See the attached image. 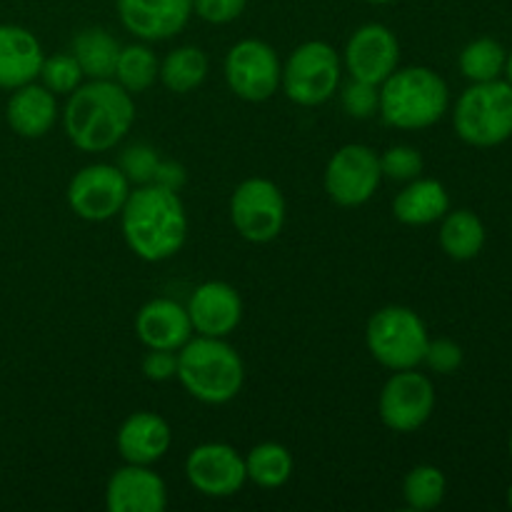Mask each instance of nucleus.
I'll return each instance as SVG.
<instances>
[{
    "label": "nucleus",
    "instance_id": "obj_29",
    "mask_svg": "<svg viewBox=\"0 0 512 512\" xmlns=\"http://www.w3.org/2000/svg\"><path fill=\"white\" fill-rule=\"evenodd\" d=\"M448 493L445 473L435 465H415L403 480V500L410 510H433L438 508Z\"/></svg>",
    "mask_w": 512,
    "mask_h": 512
},
{
    "label": "nucleus",
    "instance_id": "obj_25",
    "mask_svg": "<svg viewBox=\"0 0 512 512\" xmlns=\"http://www.w3.org/2000/svg\"><path fill=\"white\" fill-rule=\"evenodd\" d=\"M208 55L195 45H180L160 60L158 80L175 95L193 93L208 78Z\"/></svg>",
    "mask_w": 512,
    "mask_h": 512
},
{
    "label": "nucleus",
    "instance_id": "obj_28",
    "mask_svg": "<svg viewBox=\"0 0 512 512\" xmlns=\"http://www.w3.org/2000/svg\"><path fill=\"white\" fill-rule=\"evenodd\" d=\"M505 53L503 45L495 38H478L470 40L463 50H460L458 68L470 83H488V80L503 78L505 73Z\"/></svg>",
    "mask_w": 512,
    "mask_h": 512
},
{
    "label": "nucleus",
    "instance_id": "obj_35",
    "mask_svg": "<svg viewBox=\"0 0 512 512\" xmlns=\"http://www.w3.org/2000/svg\"><path fill=\"white\" fill-rule=\"evenodd\" d=\"M248 0H193V15L210 25H228L245 13Z\"/></svg>",
    "mask_w": 512,
    "mask_h": 512
},
{
    "label": "nucleus",
    "instance_id": "obj_20",
    "mask_svg": "<svg viewBox=\"0 0 512 512\" xmlns=\"http://www.w3.org/2000/svg\"><path fill=\"white\" fill-rule=\"evenodd\" d=\"M43 45L23 25H0V88L15 90L38 80L43 65Z\"/></svg>",
    "mask_w": 512,
    "mask_h": 512
},
{
    "label": "nucleus",
    "instance_id": "obj_30",
    "mask_svg": "<svg viewBox=\"0 0 512 512\" xmlns=\"http://www.w3.org/2000/svg\"><path fill=\"white\" fill-rule=\"evenodd\" d=\"M38 78L53 95H70L78 85H83L85 75L73 53H58L43 58Z\"/></svg>",
    "mask_w": 512,
    "mask_h": 512
},
{
    "label": "nucleus",
    "instance_id": "obj_19",
    "mask_svg": "<svg viewBox=\"0 0 512 512\" xmlns=\"http://www.w3.org/2000/svg\"><path fill=\"white\" fill-rule=\"evenodd\" d=\"M135 333L148 350H180L193 338L188 308L170 298L148 300L135 315Z\"/></svg>",
    "mask_w": 512,
    "mask_h": 512
},
{
    "label": "nucleus",
    "instance_id": "obj_1",
    "mask_svg": "<svg viewBox=\"0 0 512 512\" xmlns=\"http://www.w3.org/2000/svg\"><path fill=\"white\" fill-rule=\"evenodd\" d=\"M118 218L125 243L145 263L170 260L188 240L183 200L175 190L160 185H135Z\"/></svg>",
    "mask_w": 512,
    "mask_h": 512
},
{
    "label": "nucleus",
    "instance_id": "obj_12",
    "mask_svg": "<svg viewBox=\"0 0 512 512\" xmlns=\"http://www.w3.org/2000/svg\"><path fill=\"white\" fill-rule=\"evenodd\" d=\"M435 410V385L418 368L393 370L378 398L380 420L393 433H415Z\"/></svg>",
    "mask_w": 512,
    "mask_h": 512
},
{
    "label": "nucleus",
    "instance_id": "obj_31",
    "mask_svg": "<svg viewBox=\"0 0 512 512\" xmlns=\"http://www.w3.org/2000/svg\"><path fill=\"white\" fill-rule=\"evenodd\" d=\"M423 155L413 145H393L380 155V170L383 178L395 180V183H410V180L423 175Z\"/></svg>",
    "mask_w": 512,
    "mask_h": 512
},
{
    "label": "nucleus",
    "instance_id": "obj_22",
    "mask_svg": "<svg viewBox=\"0 0 512 512\" xmlns=\"http://www.w3.org/2000/svg\"><path fill=\"white\" fill-rule=\"evenodd\" d=\"M450 210V195L435 178H415L395 195L393 215L398 223L423 228L433 225Z\"/></svg>",
    "mask_w": 512,
    "mask_h": 512
},
{
    "label": "nucleus",
    "instance_id": "obj_38",
    "mask_svg": "<svg viewBox=\"0 0 512 512\" xmlns=\"http://www.w3.org/2000/svg\"><path fill=\"white\" fill-rule=\"evenodd\" d=\"M505 80L512 85V53H508V60H505Z\"/></svg>",
    "mask_w": 512,
    "mask_h": 512
},
{
    "label": "nucleus",
    "instance_id": "obj_13",
    "mask_svg": "<svg viewBox=\"0 0 512 512\" xmlns=\"http://www.w3.org/2000/svg\"><path fill=\"white\" fill-rule=\"evenodd\" d=\"M185 478L205 498H233L248 483L245 458L228 443H203L185 458Z\"/></svg>",
    "mask_w": 512,
    "mask_h": 512
},
{
    "label": "nucleus",
    "instance_id": "obj_27",
    "mask_svg": "<svg viewBox=\"0 0 512 512\" xmlns=\"http://www.w3.org/2000/svg\"><path fill=\"white\" fill-rule=\"evenodd\" d=\"M160 60L145 43H133L120 48L118 63H115L113 80L130 95L145 93L158 83Z\"/></svg>",
    "mask_w": 512,
    "mask_h": 512
},
{
    "label": "nucleus",
    "instance_id": "obj_18",
    "mask_svg": "<svg viewBox=\"0 0 512 512\" xmlns=\"http://www.w3.org/2000/svg\"><path fill=\"white\" fill-rule=\"evenodd\" d=\"M115 445L125 463L153 465L163 460L173 445V430H170L168 420L160 418L158 413L138 410L120 423L118 433H115Z\"/></svg>",
    "mask_w": 512,
    "mask_h": 512
},
{
    "label": "nucleus",
    "instance_id": "obj_14",
    "mask_svg": "<svg viewBox=\"0 0 512 512\" xmlns=\"http://www.w3.org/2000/svg\"><path fill=\"white\" fill-rule=\"evenodd\" d=\"M400 43L383 23H365L348 38L343 50V68L350 78L380 85L398 70Z\"/></svg>",
    "mask_w": 512,
    "mask_h": 512
},
{
    "label": "nucleus",
    "instance_id": "obj_40",
    "mask_svg": "<svg viewBox=\"0 0 512 512\" xmlns=\"http://www.w3.org/2000/svg\"><path fill=\"white\" fill-rule=\"evenodd\" d=\"M508 505L512 508V485L508 488Z\"/></svg>",
    "mask_w": 512,
    "mask_h": 512
},
{
    "label": "nucleus",
    "instance_id": "obj_34",
    "mask_svg": "<svg viewBox=\"0 0 512 512\" xmlns=\"http://www.w3.org/2000/svg\"><path fill=\"white\" fill-rule=\"evenodd\" d=\"M463 348L450 338H435L428 343L423 363L438 375H453L463 368Z\"/></svg>",
    "mask_w": 512,
    "mask_h": 512
},
{
    "label": "nucleus",
    "instance_id": "obj_7",
    "mask_svg": "<svg viewBox=\"0 0 512 512\" xmlns=\"http://www.w3.org/2000/svg\"><path fill=\"white\" fill-rule=\"evenodd\" d=\"M343 80V58L325 40H308L298 45L283 63L280 88L300 108L323 105L338 93Z\"/></svg>",
    "mask_w": 512,
    "mask_h": 512
},
{
    "label": "nucleus",
    "instance_id": "obj_36",
    "mask_svg": "<svg viewBox=\"0 0 512 512\" xmlns=\"http://www.w3.org/2000/svg\"><path fill=\"white\" fill-rule=\"evenodd\" d=\"M140 370L150 383H168L178 375V350H148Z\"/></svg>",
    "mask_w": 512,
    "mask_h": 512
},
{
    "label": "nucleus",
    "instance_id": "obj_10",
    "mask_svg": "<svg viewBox=\"0 0 512 512\" xmlns=\"http://www.w3.org/2000/svg\"><path fill=\"white\" fill-rule=\"evenodd\" d=\"M130 190L133 185L118 165L93 163L80 168L70 178L65 198L78 218L88 223H105V220L118 218Z\"/></svg>",
    "mask_w": 512,
    "mask_h": 512
},
{
    "label": "nucleus",
    "instance_id": "obj_9",
    "mask_svg": "<svg viewBox=\"0 0 512 512\" xmlns=\"http://www.w3.org/2000/svg\"><path fill=\"white\" fill-rule=\"evenodd\" d=\"M225 83L235 98L245 103H265L280 90L283 63L273 45L265 40L245 38L228 50L223 63Z\"/></svg>",
    "mask_w": 512,
    "mask_h": 512
},
{
    "label": "nucleus",
    "instance_id": "obj_17",
    "mask_svg": "<svg viewBox=\"0 0 512 512\" xmlns=\"http://www.w3.org/2000/svg\"><path fill=\"white\" fill-rule=\"evenodd\" d=\"M185 308L193 333L208 338H228L243 320V298L233 285L223 280H208L198 285Z\"/></svg>",
    "mask_w": 512,
    "mask_h": 512
},
{
    "label": "nucleus",
    "instance_id": "obj_21",
    "mask_svg": "<svg viewBox=\"0 0 512 512\" xmlns=\"http://www.w3.org/2000/svg\"><path fill=\"white\" fill-rule=\"evenodd\" d=\"M58 95L50 93L43 83H28L13 90L5 105V120L20 138H43L58 120Z\"/></svg>",
    "mask_w": 512,
    "mask_h": 512
},
{
    "label": "nucleus",
    "instance_id": "obj_24",
    "mask_svg": "<svg viewBox=\"0 0 512 512\" xmlns=\"http://www.w3.org/2000/svg\"><path fill=\"white\" fill-rule=\"evenodd\" d=\"M123 45L105 28H85L73 38V58L88 80H113Z\"/></svg>",
    "mask_w": 512,
    "mask_h": 512
},
{
    "label": "nucleus",
    "instance_id": "obj_5",
    "mask_svg": "<svg viewBox=\"0 0 512 512\" xmlns=\"http://www.w3.org/2000/svg\"><path fill=\"white\" fill-rule=\"evenodd\" d=\"M453 128L473 148H495L512 138V85L508 80L473 83L458 98Z\"/></svg>",
    "mask_w": 512,
    "mask_h": 512
},
{
    "label": "nucleus",
    "instance_id": "obj_2",
    "mask_svg": "<svg viewBox=\"0 0 512 512\" xmlns=\"http://www.w3.org/2000/svg\"><path fill=\"white\" fill-rule=\"evenodd\" d=\"M135 123L133 95L115 80H88L68 95L63 128L70 143L83 153L115 148Z\"/></svg>",
    "mask_w": 512,
    "mask_h": 512
},
{
    "label": "nucleus",
    "instance_id": "obj_33",
    "mask_svg": "<svg viewBox=\"0 0 512 512\" xmlns=\"http://www.w3.org/2000/svg\"><path fill=\"white\" fill-rule=\"evenodd\" d=\"M340 105H343L345 113L355 120L373 118V115L378 113L380 105V85L350 78L348 83L340 88Z\"/></svg>",
    "mask_w": 512,
    "mask_h": 512
},
{
    "label": "nucleus",
    "instance_id": "obj_3",
    "mask_svg": "<svg viewBox=\"0 0 512 512\" xmlns=\"http://www.w3.org/2000/svg\"><path fill=\"white\" fill-rule=\"evenodd\" d=\"M180 385L205 405H225L238 398L245 383V365L225 338L195 335L178 350Z\"/></svg>",
    "mask_w": 512,
    "mask_h": 512
},
{
    "label": "nucleus",
    "instance_id": "obj_15",
    "mask_svg": "<svg viewBox=\"0 0 512 512\" xmlns=\"http://www.w3.org/2000/svg\"><path fill=\"white\" fill-rule=\"evenodd\" d=\"M118 18L143 43L170 40L193 18V0H115Z\"/></svg>",
    "mask_w": 512,
    "mask_h": 512
},
{
    "label": "nucleus",
    "instance_id": "obj_26",
    "mask_svg": "<svg viewBox=\"0 0 512 512\" xmlns=\"http://www.w3.org/2000/svg\"><path fill=\"white\" fill-rule=\"evenodd\" d=\"M293 455L280 443H260L245 455V475L248 483L263 490L283 488L293 475Z\"/></svg>",
    "mask_w": 512,
    "mask_h": 512
},
{
    "label": "nucleus",
    "instance_id": "obj_23",
    "mask_svg": "<svg viewBox=\"0 0 512 512\" xmlns=\"http://www.w3.org/2000/svg\"><path fill=\"white\" fill-rule=\"evenodd\" d=\"M440 248L448 258L473 260L483 253L485 248V225L473 210H448L440 218Z\"/></svg>",
    "mask_w": 512,
    "mask_h": 512
},
{
    "label": "nucleus",
    "instance_id": "obj_32",
    "mask_svg": "<svg viewBox=\"0 0 512 512\" xmlns=\"http://www.w3.org/2000/svg\"><path fill=\"white\" fill-rule=\"evenodd\" d=\"M160 160L163 158H160L158 150H155L153 145L135 143L123 150L118 168L123 170V175L130 180V185H150L153 183Z\"/></svg>",
    "mask_w": 512,
    "mask_h": 512
},
{
    "label": "nucleus",
    "instance_id": "obj_37",
    "mask_svg": "<svg viewBox=\"0 0 512 512\" xmlns=\"http://www.w3.org/2000/svg\"><path fill=\"white\" fill-rule=\"evenodd\" d=\"M185 180H188V173H185L183 165L175 163V160H160L158 170H155L153 185H160V188H168V190H175V193H180Z\"/></svg>",
    "mask_w": 512,
    "mask_h": 512
},
{
    "label": "nucleus",
    "instance_id": "obj_4",
    "mask_svg": "<svg viewBox=\"0 0 512 512\" xmlns=\"http://www.w3.org/2000/svg\"><path fill=\"white\" fill-rule=\"evenodd\" d=\"M450 108L448 83L425 65L398 68L380 83L378 113L390 128L425 130L440 123Z\"/></svg>",
    "mask_w": 512,
    "mask_h": 512
},
{
    "label": "nucleus",
    "instance_id": "obj_11",
    "mask_svg": "<svg viewBox=\"0 0 512 512\" xmlns=\"http://www.w3.org/2000/svg\"><path fill=\"white\" fill-rule=\"evenodd\" d=\"M325 193L340 208L365 205L383 183L380 155L363 143H348L325 165Z\"/></svg>",
    "mask_w": 512,
    "mask_h": 512
},
{
    "label": "nucleus",
    "instance_id": "obj_41",
    "mask_svg": "<svg viewBox=\"0 0 512 512\" xmlns=\"http://www.w3.org/2000/svg\"><path fill=\"white\" fill-rule=\"evenodd\" d=\"M508 448H510V458H512V433H510V443H508Z\"/></svg>",
    "mask_w": 512,
    "mask_h": 512
},
{
    "label": "nucleus",
    "instance_id": "obj_39",
    "mask_svg": "<svg viewBox=\"0 0 512 512\" xmlns=\"http://www.w3.org/2000/svg\"><path fill=\"white\" fill-rule=\"evenodd\" d=\"M365 3H370V5H393V3H398V0H365Z\"/></svg>",
    "mask_w": 512,
    "mask_h": 512
},
{
    "label": "nucleus",
    "instance_id": "obj_6",
    "mask_svg": "<svg viewBox=\"0 0 512 512\" xmlns=\"http://www.w3.org/2000/svg\"><path fill=\"white\" fill-rule=\"evenodd\" d=\"M428 343V325L405 305H385L370 315L365 328V345L370 355L388 370H410L423 365Z\"/></svg>",
    "mask_w": 512,
    "mask_h": 512
},
{
    "label": "nucleus",
    "instance_id": "obj_16",
    "mask_svg": "<svg viewBox=\"0 0 512 512\" xmlns=\"http://www.w3.org/2000/svg\"><path fill=\"white\" fill-rule=\"evenodd\" d=\"M105 508L110 512H163L168 508L165 480L150 465L125 463L108 478Z\"/></svg>",
    "mask_w": 512,
    "mask_h": 512
},
{
    "label": "nucleus",
    "instance_id": "obj_8",
    "mask_svg": "<svg viewBox=\"0 0 512 512\" xmlns=\"http://www.w3.org/2000/svg\"><path fill=\"white\" fill-rule=\"evenodd\" d=\"M285 208L283 190L268 178H248L230 195V223L248 243L263 245L283 233Z\"/></svg>",
    "mask_w": 512,
    "mask_h": 512
}]
</instances>
